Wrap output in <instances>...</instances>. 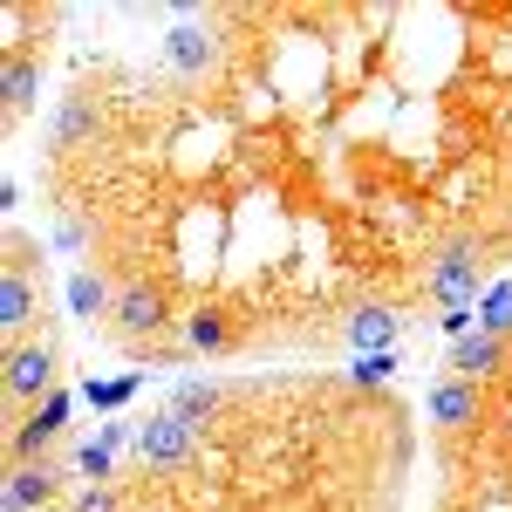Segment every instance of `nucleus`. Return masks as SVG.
<instances>
[{
    "label": "nucleus",
    "instance_id": "obj_8",
    "mask_svg": "<svg viewBox=\"0 0 512 512\" xmlns=\"http://www.w3.org/2000/svg\"><path fill=\"white\" fill-rule=\"evenodd\" d=\"M55 492H62V465H48V458L7 465V512H35V506H48Z\"/></svg>",
    "mask_w": 512,
    "mask_h": 512
},
{
    "label": "nucleus",
    "instance_id": "obj_15",
    "mask_svg": "<svg viewBox=\"0 0 512 512\" xmlns=\"http://www.w3.org/2000/svg\"><path fill=\"white\" fill-rule=\"evenodd\" d=\"M185 349H205V355L233 349V328H226V315H219V308H198V315H185Z\"/></svg>",
    "mask_w": 512,
    "mask_h": 512
},
{
    "label": "nucleus",
    "instance_id": "obj_20",
    "mask_svg": "<svg viewBox=\"0 0 512 512\" xmlns=\"http://www.w3.org/2000/svg\"><path fill=\"white\" fill-rule=\"evenodd\" d=\"M396 376V355H362V362H355V383H362V390H369V383H390Z\"/></svg>",
    "mask_w": 512,
    "mask_h": 512
},
{
    "label": "nucleus",
    "instance_id": "obj_13",
    "mask_svg": "<svg viewBox=\"0 0 512 512\" xmlns=\"http://www.w3.org/2000/svg\"><path fill=\"white\" fill-rule=\"evenodd\" d=\"M396 328H403V321H396L390 308H355V315H349V342H355V349H369V355H390Z\"/></svg>",
    "mask_w": 512,
    "mask_h": 512
},
{
    "label": "nucleus",
    "instance_id": "obj_9",
    "mask_svg": "<svg viewBox=\"0 0 512 512\" xmlns=\"http://www.w3.org/2000/svg\"><path fill=\"white\" fill-rule=\"evenodd\" d=\"M28 321H35V280H28L21 260H7V274H0V328H7V342H21Z\"/></svg>",
    "mask_w": 512,
    "mask_h": 512
},
{
    "label": "nucleus",
    "instance_id": "obj_4",
    "mask_svg": "<svg viewBox=\"0 0 512 512\" xmlns=\"http://www.w3.org/2000/svg\"><path fill=\"white\" fill-rule=\"evenodd\" d=\"M62 424H69V390H55L48 403H35L28 417H14V431H7V465H35L41 451L62 437Z\"/></svg>",
    "mask_w": 512,
    "mask_h": 512
},
{
    "label": "nucleus",
    "instance_id": "obj_11",
    "mask_svg": "<svg viewBox=\"0 0 512 512\" xmlns=\"http://www.w3.org/2000/svg\"><path fill=\"white\" fill-rule=\"evenodd\" d=\"M69 308L82 321H103V315H117V294H110V280L96 274V267H76L69 274Z\"/></svg>",
    "mask_w": 512,
    "mask_h": 512
},
{
    "label": "nucleus",
    "instance_id": "obj_14",
    "mask_svg": "<svg viewBox=\"0 0 512 512\" xmlns=\"http://www.w3.org/2000/svg\"><path fill=\"white\" fill-rule=\"evenodd\" d=\"M89 130H96V96H69V103L55 110V130H48V137L69 151V144H82Z\"/></svg>",
    "mask_w": 512,
    "mask_h": 512
},
{
    "label": "nucleus",
    "instance_id": "obj_2",
    "mask_svg": "<svg viewBox=\"0 0 512 512\" xmlns=\"http://www.w3.org/2000/svg\"><path fill=\"white\" fill-rule=\"evenodd\" d=\"M137 458L144 472H185L198 458V424L185 410H158L151 424H137Z\"/></svg>",
    "mask_w": 512,
    "mask_h": 512
},
{
    "label": "nucleus",
    "instance_id": "obj_7",
    "mask_svg": "<svg viewBox=\"0 0 512 512\" xmlns=\"http://www.w3.org/2000/svg\"><path fill=\"white\" fill-rule=\"evenodd\" d=\"M506 362H512V342L485 335V328H472L465 342H451V376H465V383H485V376H499Z\"/></svg>",
    "mask_w": 512,
    "mask_h": 512
},
{
    "label": "nucleus",
    "instance_id": "obj_17",
    "mask_svg": "<svg viewBox=\"0 0 512 512\" xmlns=\"http://www.w3.org/2000/svg\"><path fill=\"white\" fill-rule=\"evenodd\" d=\"M478 328L499 335V342H512V280H506V287H492V294L478 301Z\"/></svg>",
    "mask_w": 512,
    "mask_h": 512
},
{
    "label": "nucleus",
    "instance_id": "obj_10",
    "mask_svg": "<svg viewBox=\"0 0 512 512\" xmlns=\"http://www.w3.org/2000/svg\"><path fill=\"white\" fill-rule=\"evenodd\" d=\"M164 62H171V69H185V76H198V69L212 62V28H205V21L171 28V41H164Z\"/></svg>",
    "mask_w": 512,
    "mask_h": 512
},
{
    "label": "nucleus",
    "instance_id": "obj_18",
    "mask_svg": "<svg viewBox=\"0 0 512 512\" xmlns=\"http://www.w3.org/2000/svg\"><path fill=\"white\" fill-rule=\"evenodd\" d=\"M69 512H123V492H117V485H82Z\"/></svg>",
    "mask_w": 512,
    "mask_h": 512
},
{
    "label": "nucleus",
    "instance_id": "obj_12",
    "mask_svg": "<svg viewBox=\"0 0 512 512\" xmlns=\"http://www.w3.org/2000/svg\"><path fill=\"white\" fill-rule=\"evenodd\" d=\"M123 437H130V424H103V431L89 437L76 451V472H82V485H110V451H117Z\"/></svg>",
    "mask_w": 512,
    "mask_h": 512
},
{
    "label": "nucleus",
    "instance_id": "obj_16",
    "mask_svg": "<svg viewBox=\"0 0 512 512\" xmlns=\"http://www.w3.org/2000/svg\"><path fill=\"white\" fill-rule=\"evenodd\" d=\"M0 82H7V110L21 117V110L35 103V89H41V69L28 62V55H7V69H0Z\"/></svg>",
    "mask_w": 512,
    "mask_h": 512
},
{
    "label": "nucleus",
    "instance_id": "obj_6",
    "mask_svg": "<svg viewBox=\"0 0 512 512\" xmlns=\"http://www.w3.org/2000/svg\"><path fill=\"white\" fill-rule=\"evenodd\" d=\"M478 417H485L478 383H465V376H437L431 383V424L437 431H472Z\"/></svg>",
    "mask_w": 512,
    "mask_h": 512
},
{
    "label": "nucleus",
    "instance_id": "obj_19",
    "mask_svg": "<svg viewBox=\"0 0 512 512\" xmlns=\"http://www.w3.org/2000/svg\"><path fill=\"white\" fill-rule=\"evenodd\" d=\"M130 390H137V376H117V383H89V403H96V410H117V403H130Z\"/></svg>",
    "mask_w": 512,
    "mask_h": 512
},
{
    "label": "nucleus",
    "instance_id": "obj_3",
    "mask_svg": "<svg viewBox=\"0 0 512 512\" xmlns=\"http://www.w3.org/2000/svg\"><path fill=\"white\" fill-rule=\"evenodd\" d=\"M55 396V349L48 342H7V410Z\"/></svg>",
    "mask_w": 512,
    "mask_h": 512
},
{
    "label": "nucleus",
    "instance_id": "obj_1",
    "mask_svg": "<svg viewBox=\"0 0 512 512\" xmlns=\"http://www.w3.org/2000/svg\"><path fill=\"white\" fill-rule=\"evenodd\" d=\"M478 274H485V246H478L472 233L444 239L431 253V267H424V301H431L437 315H472Z\"/></svg>",
    "mask_w": 512,
    "mask_h": 512
},
{
    "label": "nucleus",
    "instance_id": "obj_5",
    "mask_svg": "<svg viewBox=\"0 0 512 512\" xmlns=\"http://www.w3.org/2000/svg\"><path fill=\"white\" fill-rule=\"evenodd\" d=\"M164 321L171 315H164V294L151 287V280H130V287L117 294V328H123V342H130L137 355H151V335H158Z\"/></svg>",
    "mask_w": 512,
    "mask_h": 512
}]
</instances>
